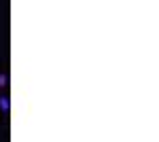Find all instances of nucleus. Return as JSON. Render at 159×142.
I'll use <instances>...</instances> for the list:
<instances>
[{"label": "nucleus", "mask_w": 159, "mask_h": 142, "mask_svg": "<svg viewBox=\"0 0 159 142\" xmlns=\"http://www.w3.org/2000/svg\"><path fill=\"white\" fill-rule=\"evenodd\" d=\"M0 106H2V110H9V100L7 98H0Z\"/></svg>", "instance_id": "1"}, {"label": "nucleus", "mask_w": 159, "mask_h": 142, "mask_svg": "<svg viewBox=\"0 0 159 142\" xmlns=\"http://www.w3.org/2000/svg\"><path fill=\"white\" fill-rule=\"evenodd\" d=\"M4 85H7V76H4V74H0V87H4Z\"/></svg>", "instance_id": "2"}]
</instances>
